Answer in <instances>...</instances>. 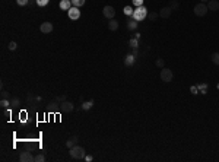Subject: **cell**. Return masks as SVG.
Wrapping results in <instances>:
<instances>
[{"mask_svg": "<svg viewBox=\"0 0 219 162\" xmlns=\"http://www.w3.org/2000/svg\"><path fill=\"white\" fill-rule=\"evenodd\" d=\"M202 1H203V3H205V1H209V0H202Z\"/></svg>", "mask_w": 219, "mask_h": 162, "instance_id": "obj_34", "label": "cell"}, {"mask_svg": "<svg viewBox=\"0 0 219 162\" xmlns=\"http://www.w3.org/2000/svg\"><path fill=\"white\" fill-rule=\"evenodd\" d=\"M190 91H192L193 93H197V88H196V86H192V88H190Z\"/></svg>", "mask_w": 219, "mask_h": 162, "instance_id": "obj_33", "label": "cell"}, {"mask_svg": "<svg viewBox=\"0 0 219 162\" xmlns=\"http://www.w3.org/2000/svg\"><path fill=\"white\" fill-rule=\"evenodd\" d=\"M60 101L56 98V101H53V102H50V105H48V110L50 111H54V110H57L59 107H60V104H59Z\"/></svg>", "mask_w": 219, "mask_h": 162, "instance_id": "obj_15", "label": "cell"}, {"mask_svg": "<svg viewBox=\"0 0 219 162\" xmlns=\"http://www.w3.org/2000/svg\"><path fill=\"white\" fill-rule=\"evenodd\" d=\"M92 159H94V158H92V156H91V155H86V156H85V161L91 162V161H92Z\"/></svg>", "mask_w": 219, "mask_h": 162, "instance_id": "obj_32", "label": "cell"}, {"mask_svg": "<svg viewBox=\"0 0 219 162\" xmlns=\"http://www.w3.org/2000/svg\"><path fill=\"white\" fill-rule=\"evenodd\" d=\"M146 15H147V10H146L145 6H139L134 12H133V18H134V21H143L146 18Z\"/></svg>", "mask_w": 219, "mask_h": 162, "instance_id": "obj_2", "label": "cell"}, {"mask_svg": "<svg viewBox=\"0 0 219 162\" xmlns=\"http://www.w3.org/2000/svg\"><path fill=\"white\" fill-rule=\"evenodd\" d=\"M92 105H94V101H86V102L82 104V108H83V110H89Z\"/></svg>", "mask_w": 219, "mask_h": 162, "instance_id": "obj_17", "label": "cell"}, {"mask_svg": "<svg viewBox=\"0 0 219 162\" xmlns=\"http://www.w3.org/2000/svg\"><path fill=\"white\" fill-rule=\"evenodd\" d=\"M76 145H77V137H76V136H72L70 139L66 142V146H67L69 149H72L73 146H76Z\"/></svg>", "mask_w": 219, "mask_h": 162, "instance_id": "obj_13", "label": "cell"}, {"mask_svg": "<svg viewBox=\"0 0 219 162\" xmlns=\"http://www.w3.org/2000/svg\"><path fill=\"white\" fill-rule=\"evenodd\" d=\"M170 7L172 9V10L178 9V1H177V0H172V1H171V4H170Z\"/></svg>", "mask_w": 219, "mask_h": 162, "instance_id": "obj_23", "label": "cell"}, {"mask_svg": "<svg viewBox=\"0 0 219 162\" xmlns=\"http://www.w3.org/2000/svg\"><path fill=\"white\" fill-rule=\"evenodd\" d=\"M10 104H12V107H16V105L19 104V99H18V98H13V99L10 101Z\"/></svg>", "mask_w": 219, "mask_h": 162, "instance_id": "obj_30", "label": "cell"}, {"mask_svg": "<svg viewBox=\"0 0 219 162\" xmlns=\"http://www.w3.org/2000/svg\"><path fill=\"white\" fill-rule=\"evenodd\" d=\"M67 15H69V18H70L72 21H76V19L80 18V10H79V7L73 6V7H70V9L67 10Z\"/></svg>", "mask_w": 219, "mask_h": 162, "instance_id": "obj_5", "label": "cell"}, {"mask_svg": "<svg viewBox=\"0 0 219 162\" xmlns=\"http://www.w3.org/2000/svg\"><path fill=\"white\" fill-rule=\"evenodd\" d=\"M70 156H72L73 159H85V156H86V150H85L83 146L76 145V146H73L72 149H70Z\"/></svg>", "mask_w": 219, "mask_h": 162, "instance_id": "obj_1", "label": "cell"}, {"mask_svg": "<svg viewBox=\"0 0 219 162\" xmlns=\"http://www.w3.org/2000/svg\"><path fill=\"white\" fill-rule=\"evenodd\" d=\"M102 13H104L105 18H108V19H114V16H116V9H114L113 6H105V7L102 9Z\"/></svg>", "mask_w": 219, "mask_h": 162, "instance_id": "obj_6", "label": "cell"}, {"mask_svg": "<svg viewBox=\"0 0 219 162\" xmlns=\"http://www.w3.org/2000/svg\"><path fill=\"white\" fill-rule=\"evenodd\" d=\"M0 104H1V107H3V108H7L9 105H12L9 99H1V101H0Z\"/></svg>", "mask_w": 219, "mask_h": 162, "instance_id": "obj_20", "label": "cell"}, {"mask_svg": "<svg viewBox=\"0 0 219 162\" xmlns=\"http://www.w3.org/2000/svg\"><path fill=\"white\" fill-rule=\"evenodd\" d=\"M133 1V4L136 6V7H139V6H143V0H132Z\"/></svg>", "mask_w": 219, "mask_h": 162, "instance_id": "obj_28", "label": "cell"}, {"mask_svg": "<svg viewBox=\"0 0 219 162\" xmlns=\"http://www.w3.org/2000/svg\"><path fill=\"white\" fill-rule=\"evenodd\" d=\"M171 13H172V9H171L170 6H168V7H162L161 12H159V16H161L162 19H168L171 16Z\"/></svg>", "mask_w": 219, "mask_h": 162, "instance_id": "obj_9", "label": "cell"}, {"mask_svg": "<svg viewBox=\"0 0 219 162\" xmlns=\"http://www.w3.org/2000/svg\"><path fill=\"white\" fill-rule=\"evenodd\" d=\"M0 96H1V99H9V92L7 91H1V93H0Z\"/></svg>", "mask_w": 219, "mask_h": 162, "instance_id": "obj_25", "label": "cell"}, {"mask_svg": "<svg viewBox=\"0 0 219 162\" xmlns=\"http://www.w3.org/2000/svg\"><path fill=\"white\" fill-rule=\"evenodd\" d=\"M158 16H159V13H155V12H153V13H149V19H150L152 22H155V21L158 19Z\"/></svg>", "mask_w": 219, "mask_h": 162, "instance_id": "obj_22", "label": "cell"}, {"mask_svg": "<svg viewBox=\"0 0 219 162\" xmlns=\"http://www.w3.org/2000/svg\"><path fill=\"white\" fill-rule=\"evenodd\" d=\"M9 50H10V51H15V50H16V43H15V41H10V43H9Z\"/></svg>", "mask_w": 219, "mask_h": 162, "instance_id": "obj_27", "label": "cell"}, {"mask_svg": "<svg viewBox=\"0 0 219 162\" xmlns=\"http://www.w3.org/2000/svg\"><path fill=\"white\" fill-rule=\"evenodd\" d=\"M72 7V0H61L60 1V9H63V10H69Z\"/></svg>", "mask_w": 219, "mask_h": 162, "instance_id": "obj_12", "label": "cell"}, {"mask_svg": "<svg viewBox=\"0 0 219 162\" xmlns=\"http://www.w3.org/2000/svg\"><path fill=\"white\" fill-rule=\"evenodd\" d=\"M207 9L215 12V10H219V1L218 0H209L207 1Z\"/></svg>", "mask_w": 219, "mask_h": 162, "instance_id": "obj_11", "label": "cell"}, {"mask_svg": "<svg viewBox=\"0 0 219 162\" xmlns=\"http://www.w3.org/2000/svg\"><path fill=\"white\" fill-rule=\"evenodd\" d=\"M40 29H41V32H43V34H50V32L53 31V23H50V22L41 23Z\"/></svg>", "mask_w": 219, "mask_h": 162, "instance_id": "obj_10", "label": "cell"}, {"mask_svg": "<svg viewBox=\"0 0 219 162\" xmlns=\"http://www.w3.org/2000/svg\"><path fill=\"white\" fill-rule=\"evenodd\" d=\"M48 1H50V0H37L38 6H41V7H43V6H47V4H48Z\"/></svg>", "mask_w": 219, "mask_h": 162, "instance_id": "obj_26", "label": "cell"}, {"mask_svg": "<svg viewBox=\"0 0 219 162\" xmlns=\"http://www.w3.org/2000/svg\"><path fill=\"white\" fill-rule=\"evenodd\" d=\"M35 159V156H32V153L31 152H22L21 155H19V161L21 162H32Z\"/></svg>", "mask_w": 219, "mask_h": 162, "instance_id": "obj_8", "label": "cell"}, {"mask_svg": "<svg viewBox=\"0 0 219 162\" xmlns=\"http://www.w3.org/2000/svg\"><path fill=\"white\" fill-rule=\"evenodd\" d=\"M124 15H129V16L132 15V16H133V10H132L130 6H126V7H124Z\"/></svg>", "mask_w": 219, "mask_h": 162, "instance_id": "obj_21", "label": "cell"}, {"mask_svg": "<svg viewBox=\"0 0 219 162\" xmlns=\"http://www.w3.org/2000/svg\"><path fill=\"white\" fill-rule=\"evenodd\" d=\"M156 66H158V67H161V69H162V67H164V66H165V61H164V60H162V59H158V60H156Z\"/></svg>", "mask_w": 219, "mask_h": 162, "instance_id": "obj_24", "label": "cell"}, {"mask_svg": "<svg viewBox=\"0 0 219 162\" xmlns=\"http://www.w3.org/2000/svg\"><path fill=\"white\" fill-rule=\"evenodd\" d=\"M73 108H74V105H73L70 101H63V102L60 104V110H61L63 113H72Z\"/></svg>", "mask_w": 219, "mask_h": 162, "instance_id": "obj_7", "label": "cell"}, {"mask_svg": "<svg viewBox=\"0 0 219 162\" xmlns=\"http://www.w3.org/2000/svg\"><path fill=\"white\" fill-rule=\"evenodd\" d=\"M72 4L76 6V7H80V6L85 4V0H72Z\"/></svg>", "mask_w": 219, "mask_h": 162, "instance_id": "obj_18", "label": "cell"}, {"mask_svg": "<svg viewBox=\"0 0 219 162\" xmlns=\"http://www.w3.org/2000/svg\"><path fill=\"white\" fill-rule=\"evenodd\" d=\"M210 59H212L213 64H216V66H219V53H213V54L210 56Z\"/></svg>", "mask_w": 219, "mask_h": 162, "instance_id": "obj_16", "label": "cell"}, {"mask_svg": "<svg viewBox=\"0 0 219 162\" xmlns=\"http://www.w3.org/2000/svg\"><path fill=\"white\" fill-rule=\"evenodd\" d=\"M16 3H18L19 6H26V4H28V0H16Z\"/></svg>", "mask_w": 219, "mask_h": 162, "instance_id": "obj_29", "label": "cell"}, {"mask_svg": "<svg viewBox=\"0 0 219 162\" xmlns=\"http://www.w3.org/2000/svg\"><path fill=\"white\" fill-rule=\"evenodd\" d=\"M129 28H130V29H134V28H136V22H134V21L129 22Z\"/></svg>", "mask_w": 219, "mask_h": 162, "instance_id": "obj_31", "label": "cell"}, {"mask_svg": "<svg viewBox=\"0 0 219 162\" xmlns=\"http://www.w3.org/2000/svg\"><path fill=\"white\" fill-rule=\"evenodd\" d=\"M207 4H205L203 1L202 3H197L194 6V13H196V16H205L206 13H207Z\"/></svg>", "mask_w": 219, "mask_h": 162, "instance_id": "obj_4", "label": "cell"}, {"mask_svg": "<svg viewBox=\"0 0 219 162\" xmlns=\"http://www.w3.org/2000/svg\"><path fill=\"white\" fill-rule=\"evenodd\" d=\"M108 29L117 31V29H119V22H117L116 19H110V22H108Z\"/></svg>", "mask_w": 219, "mask_h": 162, "instance_id": "obj_14", "label": "cell"}, {"mask_svg": "<svg viewBox=\"0 0 219 162\" xmlns=\"http://www.w3.org/2000/svg\"><path fill=\"white\" fill-rule=\"evenodd\" d=\"M35 162H44L46 161V155H43V153H40V155H37L35 156V159H34Z\"/></svg>", "mask_w": 219, "mask_h": 162, "instance_id": "obj_19", "label": "cell"}, {"mask_svg": "<svg viewBox=\"0 0 219 162\" xmlns=\"http://www.w3.org/2000/svg\"><path fill=\"white\" fill-rule=\"evenodd\" d=\"M172 77H174V73H172V70L167 69V67H162L161 69V80L162 82H165V83H168L172 80Z\"/></svg>", "mask_w": 219, "mask_h": 162, "instance_id": "obj_3", "label": "cell"}]
</instances>
